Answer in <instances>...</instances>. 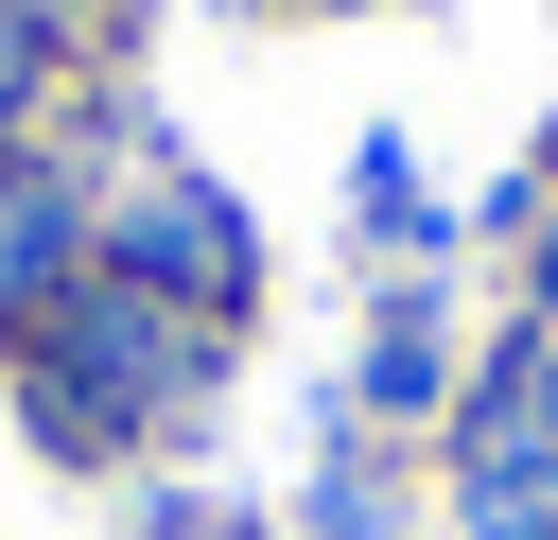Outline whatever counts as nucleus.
Returning <instances> with one entry per match:
<instances>
[{
	"mask_svg": "<svg viewBox=\"0 0 558 540\" xmlns=\"http://www.w3.org/2000/svg\"><path fill=\"white\" fill-rule=\"evenodd\" d=\"M122 261L174 279V296H244V226H227V192H192V174H157V192L122 209Z\"/></svg>",
	"mask_w": 558,
	"mask_h": 540,
	"instance_id": "f03ea898",
	"label": "nucleus"
},
{
	"mask_svg": "<svg viewBox=\"0 0 558 540\" xmlns=\"http://www.w3.org/2000/svg\"><path fill=\"white\" fill-rule=\"evenodd\" d=\"M17 70H35V17H17V0H0V87H17Z\"/></svg>",
	"mask_w": 558,
	"mask_h": 540,
	"instance_id": "20e7f679",
	"label": "nucleus"
},
{
	"mask_svg": "<svg viewBox=\"0 0 558 540\" xmlns=\"http://www.w3.org/2000/svg\"><path fill=\"white\" fill-rule=\"evenodd\" d=\"M52 261H70V192H35V174H17V192H0V314H35V296H52Z\"/></svg>",
	"mask_w": 558,
	"mask_h": 540,
	"instance_id": "7ed1b4c3",
	"label": "nucleus"
},
{
	"mask_svg": "<svg viewBox=\"0 0 558 540\" xmlns=\"http://www.w3.org/2000/svg\"><path fill=\"white\" fill-rule=\"evenodd\" d=\"M174 383H192V348H174L140 296H87L70 348H52V435H105L122 401H174Z\"/></svg>",
	"mask_w": 558,
	"mask_h": 540,
	"instance_id": "f257e3e1",
	"label": "nucleus"
}]
</instances>
